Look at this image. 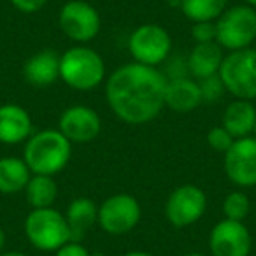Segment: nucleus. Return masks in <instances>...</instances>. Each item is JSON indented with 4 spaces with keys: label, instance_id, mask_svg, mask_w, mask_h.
Listing matches in <instances>:
<instances>
[{
    "label": "nucleus",
    "instance_id": "1",
    "mask_svg": "<svg viewBox=\"0 0 256 256\" xmlns=\"http://www.w3.org/2000/svg\"><path fill=\"white\" fill-rule=\"evenodd\" d=\"M167 81L156 67L137 62L124 64L107 78L106 100L110 110L124 123H150L165 107Z\"/></svg>",
    "mask_w": 256,
    "mask_h": 256
},
{
    "label": "nucleus",
    "instance_id": "2",
    "mask_svg": "<svg viewBox=\"0 0 256 256\" xmlns=\"http://www.w3.org/2000/svg\"><path fill=\"white\" fill-rule=\"evenodd\" d=\"M72 156V142L58 130L46 128L26 139L23 160L32 174L56 176L68 165Z\"/></svg>",
    "mask_w": 256,
    "mask_h": 256
},
{
    "label": "nucleus",
    "instance_id": "3",
    "mask_svg": "<svg viewBox=\"0 0 256 256\" xmlns=\"http://www.w3.org/2000/svg\"><path fill=\"white\" fill-rule=\"evenodd\" d=\"M60 79L76 92L96 90L106 79L104 58L84 44L68 48L60 56Z\"/></svg>",
    "mask_w": 256,
    "mask_h": 256
},
{
    "label": "nucleus",
    "instance_id": "4",
    "mask_svg": "<svg viewBox=\"0 0 256 256\" xmlns=\"http://www.w3.org/2000/svg\"><path fill=\"white\" fill-rule=\"evenodd\" d=\"M23 230L30 244L39 251L54 252L72 240L67 218L53 207L30 210L23 223Z\"/></svg>",
    "mask_w": 256,
    "mask_h": 256
},
{
    "label": "nucleus",
    "instance_id": "5",
    "mask_svg": "<svg viewBox=\"0 0 256 256\" xmlns=\"http://www.w3.org/2000/svg\"><path fill=\"white\" fill-rule=\"evenodd\" d=\"M216 42L223 50H248L256 42V9L248 4L226 8L216 20Z\"/></svg>",
    "mask_w": 256,
    "mask_h": 256
},
{
    "label": "nucleus",
    "instance_id": "6",
    "mask_svg": "<svg viewBox=\"0 0 256 256\" xmlns=\"http://www.w3.org/2000/svg\"><path fill=\"white\" fill-rule=\"evenodd\" d=\"M224 86V92L232 93L235 98L254 100L256 98V50L230 51L223 58L218 72Z\"/></svg>",
    "mask_w": 256,
    "mask_h": 256
},
{
    "label": "nucleus",
    "instance_id": "7",
    "mask_svg": "<svg viewBox=\"0 0 256 256\" xmlns=\"http://www.w3.org/2000/svg\"><path fill=\"white\" fill-rule=\"evenodd\" d=\"M128 51L134 62L158 67L168 58L172 51V37L162 25L156 23H144L137 26L128 37Z\"/></svg>",
    "mask_w": 256,
    "mask_h": 256
},
{
    "label": "nucleus",
    "instance_id": "8",
    "mask_svg": "<svg viewBox=\"0 0 256 256\" xmlns=\"http://www.w3.org/2000/svg\"><path fill=\"white\" fill-rule=\"evenodd\" d=\"M58 26L67 39L86 44L100 34L102 20L95 8L86 0H68L62 6Z\"/></svg>",
    "mask_w": 256,
    "mask_h": 256
},
{
    "label": "nucleus",
    "instance_id": "9",
    "mask_svg": "<svg viewBox=\"0 0 256 256\" xmlns=\"http://www.w3.org/2000/svg\"><path fill=\"white\" fill-rule=\"evenodd\" d=\"M142 218L139 200L130 193L110 195L98 207V224L109 235H124L132 232Z\"/></svg>",
    "mask_w": 256,
    "mask_h": 256
},
{
    "label": "nucleus",
    "instance_id": "10",
    "mask_svg": "<svg viewBox=\"0 0 256 256\" xmlns=\"http://www.w3.org/2000/svg\"><path fill=\"white\" fill-rule=\"evenodd\" d=\"M207 209V196L204 190L195 184H182L168 195L165 202V218L176 228L192 226Z\"/></svg>",
    "mask_w": 256,
    "mask_h": 256
},
{
    "label": "nucleus",
    "instance_id": "11",
    "mask_svg": "<svg viewBox=\"0 0 256 256\" xmlns=\"http://www.w3.org/2000/svg\"><path fill=\"white\" fill-rule=\"evenodd\" d=\"M224 172L228 179L238 188L256 186V137L235 139L224 153Z\"/></svg>",
    "mask_w": 256,
    "mask_h": 256
},
{
    "label": "nucleus",
    "instance_id": "12",
    "mask_svg": "<svg viewBox=\"0 0 256 256\" xmlns=\"http://www.w3.org/2000/svg\"><path fill=\"white\" fill-rule=\"evenodd\" d=\"M252 238L244 221L221 220L209 234V251L212 256H249Z\"/></svg>",
    "mask_w": 256,
    "mask_h": 256
},
{
    "label": "nucleus",
    "instance_id": "13",
    "mask_svg": "<svg viewBox=\"0 0 256 256\" xmlns=\"http://www.w3.org/2000/svg\"><path fill=\"white\" fill-rule=\"evenodd\" d=\"M58 130L72 144H86L95 140L102 132L98 112L88 106H70L62 112Z\"/></svg>",
    "mask_w": 256,
    "mask_h": 256
},
{
    "label": "nucleus",
    "instance_id": "14",
    "mask_svg": "<svg viewBox=\"0 0 256 256\" xmlns=\"http://www.w3.org/2000/svg\"><path fill=\"white\" fill-rule=\"evenodd\" d=\"M34 134V123L28 110L18 104L0 106V142L12 144L26 142Z\"/></svg>",
    "mask_w": 256,
    "mask_h": 256
},
{
    "label": "nucleus",
    "instance_id": "15",
    "mask_svg": "<svg viewBox=\"0 0 256 256\" xmlns=\"http://www.w3.org/2000/svg\"><path fill=\"white\" fill-rule=\"evenodd\" d=\"M60 56L54 50H40L23 65V78L34 88H48L60 79Z\"/></svg>",
    "mask_w": 256,
    "mask_h": 256
},
{
    "label": "nucleus",
    "instance_id": "16",
    "mask_svg": "<svg viewBox=\"0 0 256 256\" xmlns=\"http://www.w3.org/2000/svg\"><path fill=\"white\" fill-rule=\"evenodd\" d=\"M204 102L200 82L190 78H176L167 81L165 107L174 112H190Z\"/></svg>",
    "mask_w": 256,
    "mask_h": 256
},
{
    "label": "nucleus",
    "instance_id": "17",
    "mask_svg": "<svg viewBox=\"0 0 256 256\" xmlns=\"http://www.w3.org/2000/svg\"><path fill=\"white\" fill-rule=\"evenodd\" d=\"M223 48L212 40V42H196L188 56V70L192 72L193 79H209L218 76L223 64Z\"/></svg>",
    "mask_w": 256,
    "mask_h": 256
},
{
    "label": "nucleus",
    "instance_id": "18",
    "mask_svg": "<svg viewBox=\"0 0 256 256\" xmlns=\"http://www.w3.org/2000/svg\"><path fill=\"white\" fill-rule=\"evenodd\" d=\"M256 107L251 100H234L226 106L221 118V126L234 136V139L249 137L254 132Z\"/></svg>",
    "mask_w": 256,
    "mask_h": 256
},
{
    "label": "nucleus",
    "instance_id": "19",
    "mask_svg": "<svg viewBox=\"0 0 256 256\" xmlns=\"http://www.w3.org/2000/svg\"><path fill=\"white\" fill-rule=\"evenodd\" d=\"M68 228H70L72 240H79L98 223V207L92 198L78 196L67 206L65 210Z\"/></svg>",
    "mask_w": 256,
    "mask_h": 256
},
{
    "label": "nucleus",
    "instance_id": "20",
    "mask_svg": "<svg viewBox=\"0 0 256 256\" xmlns=\"http://www.w3.org/2000/svg\"><path fill=\"white\" fill-rule=\"evenodd\" d=\"M30 178H32V172L23 158H0V193L11 195V193L23 192Z\"/></svg>",
    "mask_w": 256,
    "mask_h": 256
},
{
    "label": "nucleus",
    "instance_id": "21",
    "mask_svg": "<svg viewBox=\"0 0 256 256\" xmlns=\"http://www.w3.org/2000/svg\"><path fill=\"white\" fill-rule=\"evenodd\" d=\"M26 196V204L32 209H46L53 207L54 200L58 198V184L53 176L32 174L26 188L23 190Z\"/></svg>",
    "mask_w": 256,
    "mask_h": 256
},
{
    "label": "nucleus",
    "instance_id": "22",
    "mask_svg": "<svg viewBox=\"0 0 256 256\" xmlns=\"http://www.w3.org/2000/svg\"><path fill=\"white\" fill-rule=\"evenodd\" d=\"M228 8V0H181L179 9L193 23L216 22Z\"/></svg>",
    "mask_w": 256,
    "mask_h": 256
},
{
    "label": "nucleus",
    "instance_id": "23",
    "mask_svg": "<svg viewBox=\"0 0 256 256\" xmlns=\"http://www.w3.org/2000/svg\"><path fill=\"white\" fill-rule=\"evenodd\" d=\"M251 209V202H249L248 195L244 192H232L224 196L223 200V216L224 220L232 221H244Z\"/></svg>",
    "mask_w": 256,
    "mask_h": 256
},
{
    "label": "nucleus",
    "instance_id": "24",
    "mask_svg": "<svg viewBox=\"0 0 256 256\" xmlns=\"http://www.w3.org/2000/svg\"><path fill=\"white\" fill-rule=\"evenodd\" d=\"M235 142L234 136L230 132H226V128L220 126H212L207 132V144L212 148L214 151H220V153H226L232 148V144Z\"/></svg>",
    "mask_w": 256,
    "mask_h": 256
},
{
    "label": "nucleus",
    "instance_id": "25",
    "mask_svg": "<svg viewBox=\"0 0 256 256\" xmlns=\"http://www.w3.org/2000/svg\"><path fill=\"white\" fill-rule=\"evenodd\" d=\"M192 37L196 42H212L216 40V23L214 22H202L193 23Z\"/></svg>",
    "mask_w": 256,
    "mask_h": 256
},
{
    "label": "nucleus",
    "instance_id": "26",
    "mask_svg": "<svg viewBox=\"0 0 256 256\" xmlns=\"http://www.w3.org/2000/svg\"><path fill=\"white\" fill-rule=\"evenodd\" d=\"M200 88H202L204 100H216V98H220L221 93L224 92L223 82H221V79L218 78V76L200 81Z\"/></svg>",
    "mask_w": 256,
    "mask_h": 256
},
{
    "label": "nucleus",
    "instance_id": "27",
    "mask_svg": "<svg viewBox=\"0 0 256 256\" xmlns=\"http://www.w3.org/2000/svg\"><path fill=\"white\" fill-rule=\"evenodd\" d=\"M54 256H93V254L79 240H68L67 244H64L60 249L54 251Z\"/></svg>",
    "mask_w": 256,
    "mask_h": 256
},
{
    "label": "nucleus",
    "instance_id": "28",
    "mask_svg": "<svg viewBox=\"0 0 256 256\" xmlns=\"http://www.w3.org/2000/svg\"><path fill=\"white\" fill-rule=\"evenodd\" d=\"M9 2L12 8L18 9L20 12H25V14L39 12L48 4V0H9Z\"/></svg>",
    "mask_w": 256,
    "mask_h": 256
},
{
    "label": "nucleus",
    "instance_id": "29",
    "mask_svg": "<svg viewBox=\"0 0 256 256\" xmlns=\"http://www.w3.org/2000/svg\"><path fill=\"white\" fill-rule=\"evenodd\" d=\"M123 256H153V254L148 251H128L126 254H123Z\"/></svg>",
    "mask_w": 256,
    "mask_h": 256
},
{
    "label": "nucleus",
    "instance_id": "30",
    "mask_svg": "<svg viewBox=\"0 0 256 256\" xmlns=\"http://www.w3.org/2000/svg\"><path fill=\"white\" fill-rule=\"evenodd\" d=\"M4 248H6V232L2 230V226H0V252H2Z\"/></svg>",
    "mask_w": 256,
    "mask_h": 256
},
{
    "label": "nucleus",
    "instance_id": "31",
    "mask_svg": "<svg viewBox=\"0 0 256 256\" xmlns=\"http://www.w3.org/2000/svg\"><path fill=\"white\" fill-rule=\"evenodd\" d=\"M0 256H28L22 251H8V252H0Z\"/></svg>",
    "mask_w": 256,
    "mask_h": 256
},
{
    "label": "nucleus",
    "instance_id": "32",
    "mask_svg": "<svg viewBox=\"0 0 256 256\" xmlns=\"http://www.w3.org/2000/svg\"><path fill=\"white\" fill-rule=\"evenodd\" d=\"M244 4H248V6H251V8H254L256 9V0H242Z\"/></svg>",
    "mask_w": 256,
    "mask_h": 256
},
{
    "label": "nucleus",
    "instance_id": "33",
    "mask_svg": "<svg viewBox=\"0 0 256 256\" xmlns=\"http://www.w3.org/2000/svg\"><path fill=\"white\" fill-rule=\"evenodd\" d=\"M184 256H206V254H202V252H188V254H184Z\"/></svg>",
    "mask_w": 256,
    "mask_h": 256
},
{
    "label": "nucleus",
    "instance_id": "34",
    "mask_svg": "<svg viewBox=\"0 0 256 256\" xmlns=\"http://www.w3.org/2000/svg\"><path fill=\"white\" fill-rule=\"evenodd\" d=\"M252 134H254V137H256V124H254V132H252Z\"/></svg>",
    "mask_w": 256,
    "mask_h": 256
}]
</instances>
